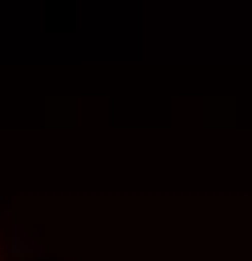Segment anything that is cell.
Masks as SVG:
<instances>
[{"instance_id": "cell-1", "label": "cell", "mask_w": 252, "mask_h": 261, "mask_svg": "<svg viewBox=\"0 0 252 261\" xmlns=\"http://www.w3.org/2000/svg\"><path fill=\"white\" fill-rule=\"evenodd\" d=\"M12 245H16L20 253H28V249H32V245H28V237H24V233H16V241H12Z\"/></svg>"}]
</instances>
